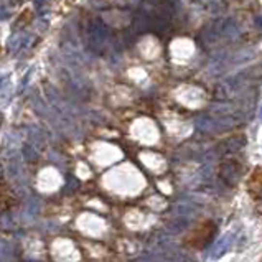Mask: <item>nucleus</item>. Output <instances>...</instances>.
<instances>
[{
    "label": "nucleus",
    "instance_id": "obj_1",
    "mask_svg": "<svg viewBox=\"0 0 262 262\" xmlns=\"http://www.w3.org/2000/svg\"><path fill=\"white\" fill-rule=\"evenodd\" d=\"M107 35H109V28L102 20L101 18L91 20L89 28H87V43H89L92 51L99 53V51L102 50L104 43H106L107 40Z\"/></svg>",
    "mask_w": 262,
    "mask_h": 262
},
{
    "label": "nucleus",
    "instance_id": "obj_2",
    "mask_svg": "<svg viewBox=\"0 0 262 262\" xmlns=\"http://www.w3.org/2000/svg\"><path fill=\"white\" fill-rule=\"evenodd\" d=\"M223 33H224V18L211 20V22L203 27L198 42L204 48H208L211 46L213 43H216L219 38H223Z\"/></svg>",
    "mask_w": 262,
    "mask_h": 262
},
{
    "label": "nucleus",
    "instance_id": "obj_3",
    "mask_svg": "<svg viewBox=\"0 0 262 262\" xmlns=\"http://www.w3.org/2000/svg\"><path fill=\"white\" fill-rule=\"evenodd\" d=\"M243 81H244V74H237V76H231L228 78L226 81H223L219 86L216 87V92H215V98L218 101H228L231 99L233 96L236 94L237 89H241L243 86Z\"/></svg>",
    "mask_w": 262,
    "mask_h": 262
},
{
    "label": "nucleus",
    "instance_id": "obj_4",
    "mask_svg": "<svg viewBox=\"0 0 262 262\" xmlns=\"http://www.w3.org/2000/svg\"><path fill=\"white\" fill-rule=\"evenodd\" d=\"M219 178L228 187H234L241 178V165L236 160H226L219 167Z\"/></svg>",
    "mask_w": 262,
    "mask_h": 262
},
{
    "label": "nucleus",
    "instance_id": "obj_5",
    "mask_svg": "<svg viewBox=\"0 0 262 262\" xmlns=\"http://www.w3.org/2000/svg\"><path fill=\"white\" fill-rule=\"evenodd\" d=\"M246 145V137L241 135V137H231L228 140H223L219 145L216 147V155L219 157H224V155H231V154H236L239 152Z\"/></svg>",
    "mask_w": 262,
    "mask_h": 262
},
{
    "label": "nucleus",
    "instance_id": "obj_6",
    "mask_svg": "<svg viewBox=\"0 0 262 262\" xmlns=\"http://www.w3.org/2000/svg\"><path fill=\"white\" fill-rule=\"evenodd\" d=\"M35 38L33 35L30 33H15L10 36L9 40V50L12 55H18L20 51L27 50V48H30L31 45H33Z\"/></svg>",
    "mask_w": 262,
    "mask_h": 262
},
{
    "label": "nucleus",
    "instance_id": "obj_7",
    "mask_svg": "<svg viewBox=\"0 0 262 262\" xmlns=\"http://www.w3.org/2000/svg\"><path fill=\"white\" fill-rule=\"evenodd\" d=\"M233 243H234V234H233V233H228V234H224L216 243L215 247H213L211 259H219V257H223L224 254H226L229 249L233 247Z\"/></svg>",
    "mask_w": 262,
    "mask_h": 262
},
{
    "label": "nucleus",
    "instance_id": "obj_8",
    "mask_svg": "<svg viewBox=\"0 0 262 262\" xmlns=\"http://www.w3.org/2000/svg\"><path fill=\"white\" fill-rule=\"evenodd\" d=\"M188 224H190V218L173 216V219L168 223V226H167V231H168V234H170V236L180 234V233H183L185 229L188 228Z\"/></svg>",
    "mask_w": 262,
    "mask_h": 262
},
{
    "label": "nucleus",
    "instance_id": "obj_9",
    "mask_svg": "<svg viewBox=\"0 0 262 262\" xmlns=\"http://www.w3.org/2000/svg\"><path fill=\"white\" fill-rule=\"evenodd\" d=\"M196 215V206L191 204L190 201H180L175 204L173 208V216H180V218H191Z\"/></svg>",
    "mask_w": 262,
    "mask_h": 262
},
{
    "label": "nucleus",
    "instance_id": "obj_10",
    "mask_svg": "<svg viewBox=\"0 0 262 262\" xmlns=\"http://www.w3.org/2000/svg\"><path fill=\"white\" fill-rule=\"evenodd\" d=\"M196 127H198L201 132H218L216 120L213 119L211 116H200V117L196 119Z\"/></svg>",
    "mask_w": 262,
    "mask_h": 262
},
{
    "label": "nucleus",
    "instance_id": "obj_11",
    "mask_svg": "<svg viewBox=\"0 0 262 262\" xmlns=\"http://www.w3.org/2000/svg\"><path fill=\"white\" fill-rule=\"evenodd\" d=\"M23 157H25L27 160H30V162H33V160H36L38 154H36V150L30 144H25L23 145Z\"/></svg>",
    "mask_w": 262,
    "mask_h": 262
},
{
    "label": "nucleus",
    "instance_id": "obj_12",
    "mask_svg": "<svg viewBox=\"0 0 262 262\" xmlns=\"http://www.w3.org/2000/svg\"><path fill=\"white\" fill-rule=\"evenodd\" d=\"M78 187H79V181H78V178H74V176H68L66 187H64V193H73V191H74Z\"/></svg>",
    "mask_w": 262,
    "mask_h": 262
},
{
    "label": "nucleus",
    "instance_id": "obj_13",
    "mask_svg": "<svg viewBox=\"0 0 262 262\" xmlns=\"http://www.w3.org/2000/svg\"><path fill=\"white\" fill-rule=\"evenodd\" d=\"M30 17H31L30 12H27V14H23L22 17H20V18L17 20L18 23H15V25H14L15 30H18V28H22L23 25H27V23H28V18H30Z\"/></svg>",
    "mask_w": 262,
    "mask_h": 262
},
{
    "label": "nucleus",
    "instance_id": "obj_14",
    "mask_svg": "<svg viewBox=\"0 0 262 262\" xmlns=\"http://www.w3.org/2000/svg\"><path fill=\"white\" fill-rule=\"evenodd\" d=\"M256 27L262 31V15H259V17H256Z\"/></svg>",
    "mask_w": 262,
    "mask_h": 262
},
{
    "label": "nucleus",
    "instance_id": "obj_15",
    "mask_svg": "<svg viewBox=\"0 0 262 262\" xmlns=\"http://www.w3.org/2000/svg\"><path fill=\"white\" fill-rule=\"evenodd\" d=\"M5 79H7V76H5V74H0V87L3 86V83H5Z\"/></svg>",
    "mask_w": 262,
    "mask_h": 262
},
{
    "label": "nucleus",
    "instance_id": "obj_16",
    "mask_svg": "<svg viewBox=\"0 0 262 262\" xmlns=\"http://www.w3.org/2000/svg\"><path fill=\"white\" fill-rule=\"evenodd\" d=\"M33 2H35V3H36V5H38V7H42L43 3L46 2V0H33Z\"/></svg>",
    "mask_w": 262,
    "mask_h": 262
},
{
    "label": "nucleus",
    "instance_id": "obj_17",
    "mask_svg": "<svg viewBox=\"0 0 262 262\" xmlns=\"http://www.w3.org/2000/svg\"><path fill=\"white\" fill-rule=\"evenodd\" d=\"M2 122H3V114L0 112V126H2Z\"/></svg>",
    "mask_w": 262,
    "mask_h": 262
},
{
    "label": "nucleus",
    "instance_id": "obj_18",
    "mask_svg": "<svg viewBox=\"0 0 262 262\" xmlns=\"http://www.w3.org/2000/svg\"><path fill=\"white\" fill-rule=\"evenodd\" d=\"M261 119H262V111H261Z\"/></svg>",
    "mask_w": 262,
    "mask_h": 262
}]
</instances>
